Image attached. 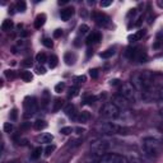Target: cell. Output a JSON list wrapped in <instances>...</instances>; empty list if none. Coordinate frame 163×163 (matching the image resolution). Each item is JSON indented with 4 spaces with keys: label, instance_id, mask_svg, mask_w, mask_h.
Returning a JSON list of instances; mask_svg holds the SVG:
<instances>
[{
    "label": "cell",
    "instance_id": "5",
    "mask_svg": "<svg viewBox=\"0 0 163 163\" xmlns=\"http://www.w3.org/2000/svg\"><path fill=\"white\" fill-rule=\"evenodd\" d=\"M120 96H122L127 101H135L136 89L131 83H129V82L122 83L121 85H120Z\"/></svg>",
    "mask_w": 163,
    "mask_h": 163
},
{
    "label": "cell",
    "instance_id": "31",
    "mask_svg": "<svg viewBox=\"0 0 163 163\" xmlns=\"http://www.w3.org/2000/svg\"><path fill=\"white\" fill-rule=\"evenodd\" d=\"M41 153H42V149H41V148H36L35 150H33V153H32V159H37V158H40Z\"/></svg>",
    "mask_w": 163,
    "mask_h": 163
},
{
    "label": "cell",
    "instance_id": "8",
    "mask_svg": "<svg viewBox=\"0 0 163 163\" xmlns=\"http://www.w3.org/2000/svg\"><path fill=\"white\" fill-rule=\"evenodd\" d=\"M98 163H129L127 158L120 156L116 153H107L101 157Z\"/></svg>",
    "mask_w": 163,
    "mask_h": 163
},
{
    "label": "cell",
    "instance_id": "51",
    "mask_svg": "<svg viewBox=\"0 0 163 163\" xmlns=\"http://www.w3.org/2000/svg\"><path fill=\"white\" fill-rule=\"evenodd\" d=\"M159 115H161V116H163V107H161V108H159Z\"/></svg>",
    "mask_w": 163,
    "mask_h": 163
},
{
    "label": "cell",
    "instance_id": "39",
    "mask_svg": "<svg viewBox=\"0 0 163 163\" xmlns=\"http://www.w3.org/2000/svg\"><path fill=\"white\" fill-rule=\"evenodd\" d=\"M42 44H44L46 47H49V49H50V47H52V45H54V44H52V41H51V38H44Z\"/></svg>",
    "mask_w": 163,
    "mask_h": 163
},
{
    "label": "cell",
    "instance_id": "45",
    "mask_svg": "<svg viewBox=\"0 0 163 163\" xmlns=\"http://www.w3.org/2000/svg\"><path fill=\"white\" fill-rule=\"evenodd\" d=\"M85 79H87V78H85L84 75H80V76H76V78H75V82H76V83H84Z\"/></svg>",
    "mask_w": 163,
    "mask_h": 163
},
{
    "label": "cell",
    "instance_id": "11",
    "mask_svg": "<svg viewBox=\"0 0 163 163\" xmlns=\"http://www.w3.org/2000/svg\"><path fill=\"white\" fill-rule=\"evenodd\" d=\"M147 157H142V156H139L138 153H134V152H131V153H129V157H127V161H129V163H149L147 159H145Z\"/></svg>",
    "mask_w": 163,
    "mask_h": 163
},
{
    "label": "cell",
    "instance_id": "15",
    "mask_svg": "<svg viewBox=\"0 0 163 163\" xmlns=\"http://www.w3.org/2000/svg\"><path fill=\"white\" fill-rule=\"evenodd\" d=\"M98 41H101V35L99 33H97V32H94V33H92V35H89L88 37H87V45H92V44H97Z\"/></svg>",
    "mask_w": 163,
    "mask_h": 163
},
{
    "label": "cell",
    "instance_id": "19",
    "mask_svg": "<svg viewBox=\"0 0 163 163\" xmlns=\"http://www.w3.org/2000/svg\"><path fill=\"white\" fill-rule=\"evenodd\" d=\"M89 118H91V114L88 111H83V112H80V115L76 117V120H78L79 122H87Z\"/></svg>",
    "mask_w": 163,
    "mask_h": 163
},
{
    "label": "cell",
    "instance_id": "25",
    "mask_svg": "<svg viewBox=\"0 0 163 163\" xmlns=\"http://www.w3.org/2000/svg\"><path fill=\"white\" fill-rule=\"evenodd\" d=\"M21 78L24 80V82H31L32 79H33V75H32V73L31 72H22L21 73Z\"/></svg>",
    "mask_w": 163,
    "mask_h": 163
},
{
    "label": "cell",
    "instance_id": "47",
    "mask_svg": "<svg viewBox=\"0 0 163 163\" xmlns=\"http://www.w3.org/2000/svg\"><path fill=\"white\" fill-rule=\"evenodd\" d=\"M36 72H37L38 74H45V73H46V69H45L44 66H38L37 69H36Z\"/></svg>",
    "mask_w": 163,
    "mask_h": 163
},
{
    "label": "cell",
    "instance_id": "28",
    "mask_svg": "<svg viewBox=\"0 0 163 163\" xmlns=\"http://www.w3.org/2000/svg\"><path fill=\"white\" fill-rule=\"evenodd\" d=\"M156 96H157V99L163 101V85H159V87H157Z\"/></svg>",
    "mask_w": 163,
    "mask_h": 163
},
{
    "label": "cell",
    "instance_id": "13",
    "mask_svg": "<svg viewBox=\"0 0 163 163\" xmlns=\"http://www.w3.org/2000/svg\"><path fill=\"white\" fill-rule=\"evenodd\" d=\"M54 140V136L52 134H49V133H44L37 136V142L38 143H42V144H49Z\"/></svg>",
    "mask_w": 163,
    "mask_h": 163
},
{
    "label": "cell",
    "instance_id": "27",
    "mask_svg": "<svg viewBox=\"0 0 163 163\" xmlns=\"http://www.w3.org/2000/svg\"><path fill=\"white\" fill-rule=\"evenodd\" d=\"M46 60H47V56H46V54H44V52H40V54L36 55V61H38L40 64L46 63Z\"/></svg>",
    "mask_w": 163,
    "mask_h": 163
},
{
    "label": "cell",
    "instance_id": "34",
    "mask_svg": "<svg viewBox=\"0 0 163 163\" xmlns=\"http://www.w3.org/2000/svg\"><path fill=\"white\" fill-rule=\"evenodd\" d=\"M55 148H56L55 145H47V148L45 149V156H46V157H49L50 154H51V153H52V152L55 150Z\"/></svg>",
    "mask_w": 163,
    "mask_h": 163
},
{
    "label": "cell",
    "instance_id": "44",
    "mask_svg": "<svg viewBox=\"0 0 163 163\" xmlns=\"http://www.w3.org/2000/svg\"><path fill=\"white\" fill-rule=\"evenodd\" d=\"M89 74H91V76H92L93 79H96L97 76H98V70L97 69H91L89 70Z\"/></svg>",
    "mask_w": 163,
    "mask_h": 163
},
{
    "label": "cell",
    "instance_id": "6",
    "mask_svg": "<svg viewBox=\"0 0 163 163\" xmlns=\"http://www.w3.org/2000/svg\"><path fill=\"white\" fill-rule=\"evenodd\" d=\"M126 56L130 59L131 61H136V63H145L148 59L147 54L140 49H129L126 51Z\"/></svg>",
    "mask_w": 163,
    "mask_h": 163
},
{
    "label": "cell",
    "instance_id": "30",
    "mask_svg": "<svg viewBox=\"0 0 163 163\" xmlns=\"http://www.w3.org/2000/svg\"><path fill=\"white\" fill-rule=\"evenodd\" d=\"M60 133L64 134V135H69V134L73 133V127H70V126H65V127H63L61 130H60Z\"/></svg>",
    "mask_w": 163,
    "mask_h": 163
},
{
    "label": "cell",
    "instance_id": "10",
    "mask_svg": "<svg viewBox=\"0 0 163 163\" xmlns=\"http://www.w3.org/2000/svg\"><path fill=\"white\" fill-rule=\"evenodd\" d=\"M110 148V145L107 142H97V143H94L92 145V149L96 152L97 154H102V153H105L107 149Z\"/></svg>",
    "mask_w": 163,
    "mask_h": 163
},
{
    "label": "cell",
    "instance_id": "29",
    "mask_svg": "<svg viewBox=\"0 0 163 163\" xmlns=\"http://www.w3.org/2000/svg\"><path fill=\"white\" fill-rule=\"evenodd\" d=\"M17 10L21 12V13H23L25 10V3L23 2V0H21V2L17 3Z\"/></svg>",
    "mask_w": 163,
    "mask_h": 163
},
{
    "label": "cell",
    "instance_id": "50",
    "mask_svg": "<svg viewBox=\"0 0 163 163\" xmlns=\"http://www.w3.org/2000/svg\"><path fill=\"white\" fill-rule=\"evenodd\" d=\"M68 3V0H60L59 2V5H64V4H66Z\"/></svg>",
    "mask_w": 163,
    "mask_h": 163
},
{
    "label": "cell",
    "instance_id": "14",
    "mask_svg": "<svg viewBox=\"0 0 163 163\" xmlns=\"http://www.w3.org/2000/svg\"><path fill=\"white\" fill-rule=\"evenodd\" d=\"M73 14H74V8H65V9L60 12V17H61L63 21H69Z\"/></svg>",
    "mask_w": 163,
    "mask_h": 163
},
{
    "label": "cell",
    "instance_id": "52",
    "mask_svg": "<svg viewBox=\"0 0 163 163\" xmlns=\"http://www.w3.org/2000/svg\"><path fill=\"white\" fill-rule=\"evenodd\" d=\"M8 163H15V162H8Z\"/></svg>",
    "mask_w": 163,
    "mask_h": 163
},
{
    "label": "cell",
    "instance_id": "3",
    "mask_svg": "<svg viewBox=\"0 0 163 163\" xmlns=\"http://www.w3.org/2000/svg\"><path fill=\"white\" fill-rule=\"evenodd\" d=\"M98 130L103 134H108V135H114V134H127L129 133V129L115 124V122H106L103 125H101L98 127Z\"/></svg>",
    "mask_w": 163,
    "mask_h": 163
},
{
    "label": "cell",
    "instance_id": "40",
    "mask_svg": "<svg viewBox=\"0 0 163 163\" xmlns=\"http://www.w3.org/2000/svg\"><path fill=\"white\" fill-rule=\"evenodd\" d=\"M12 130H13V125L10 122H5L4 124V131L5 133H10Z\"/></svg>",
    "mask_w": 163,
    "mask_h": 163
},
{
    "label": "cell",
    "instance_id": "42",
    "mask_svg": "<svg viewBox=\"0 0 163 163\" xmlns=\"http://www.w3.org/2000/svg\"><path fill=\"white\" fill-rule=\"evenodd\" d=\"M22 65H23L24 68H31V66H32V60H31V59H25V60H23Z\"/></svg>",
    "mask_w": 163,
    "mask_h": 163
},
{
    "label": "cell",
    "instance_id": "12",
    "mask_svg": "<svg viewBox=\"0 0 163 163\" xmlns=\"http://www.w3.org/2000/svg\"><path fill=\"white\" fill-rule=\"evenodd\" d=\"M114 103L120 108V110H126L129 107V101L126 98H124L122 96H115V102Z\"/></svg>",
    "mask_w": 163,
    "mask_h": 163
},
{
    "label": "cell",
    "instance_id": "43",
    "mask_svg": "<svg viewBox=\"0 0 163 163\" xmlns=\"http://www.w3.org/2000/svg\"><path fill=\"white\" fill-rule=\"evenodd\" d=\"M102 8H106V6H110L111 4H112V0H103V2L99 3Z\"/></svg>",
    "mask_w": 163,
    "mask_h": 163
},
{
    "label": "cell",
    "instance_id": "21",
    "mask_svg": "<svg viewBox=\"0 0 163 163\" xmlns=\"http://www.w3.org/2000/svg\"><path fill=\"white\" fill-rule=\"evenodd\" d=\"M64 60H65V63H66L68 65H72V64H74V61H75V55L72 54V52H66L65 56H64Z\"/></svg>",
    "mask_w": 163,
    "mask_h": 163
},
{
    "label": "cell",
    "instance_id": "32",
    "mask_svg": "<svg viewBox=\"0 0 163 163\" xmlns=\"http://www.w3.org/2000/svg\"><path fill=\"white\" fill-rule=\"evenodd\" d=\"M42 102V107H47V103H49V93H47V91H45V93H44V99L41 101Z\"/></svg>",
    "mask_w": 163,
    "mask_h": 163
},
{
    "label": "cell",
    "instance_id": "7",
    "mask_svg": "<svg viewBox=\"0 0 163 163\" xmlns=\"http://www.w3.org/2000/svg\"><path fill=\"white\" fill-rule=\"evenodd\" d=\"M23 105H24V111H25V114H24L25 117L33 116L37 112V102L35 97H25Z\"/></svg>",
    "mask_w": 163,
    "mask_h": 163
},
{
    "label": "cell",
    "instance_id": "24",
    "mask_svg": "<svg viewBox=\"0 0 163 163\" xmlns=\"http://www.w3.org/2000/svg\"><path fill=\"white\" fill-rule=\"evenodd\" d=\"M57 63H59L57 56H56V55H51L50 59H49V66L51 68V69H54V68H56Z\"/></svg>",
    "mask_w": 163,
    "mask_h": 163
},
{
    "label": "cell",
    "instance_id": "20",
    "mask_svg": "<svg viewBox=\"0 0 163 163\" xmlns=\"http://www.w3.org/2000/svg\"><path fill=\"white\" fill-rule=\"evenodd\" d=\"M13 27H14V23H13L12 21H9V19H5V21L3 22V24H2V29H3L4 32L10 31Z\"/></svg>",
    "mask_w": 163,
    "mask_h": 163
},
{
    "label": "cell",
    "instance_id": "46",
    "mask_svg": "<svg viewBox=\"0 0 163 163\" xmlns=\"http://www.w3.org/2000/svg\"><path fill=\"white\" fill-rule=\"evenodd\" d=\"M61 35H63V31H61V29H55V32H54V37H55V38L61 37Z\"/></svg>",
    "mask_w": 163,
    "mask_h": 163
},
{
    "label": "cell",
    "instance_id": "35",
    "mask_svg": "<svg viewBox=\"0 0 163 163\" xmlns=\"http://www.w3.org/2000/svg\"><path fill=\"white\" fill-rule=\"evenodd\" d=\"M78 92H79L78 87H70V89H69V97H75L76 94H78Z\"/></svg>",
    "mask_w": 163,
    "mask_h": 163
},
{
    "label": "cell",
    "instance_id": "9",
    "mask_svg": "<svg viewBox=\"0 0 163 163\" xmlns=\"http://www.w3.org/2000/svg\"><path fill=\"white\" fill-rule=\"evenodd\" d=\"M93 19L96 21V23H97V24L103 25V27L108 25V23H110V18H108V15H107V14H105V13H102V12H94V13H93Z\"/></svg>",
    "mask_w": 163,
    "mask_h": 163
},
{
    "label": "cell",
    "instance_id": "41",
    "mask_svg": "<svg viewBox=\"0 0 163 163\" xmlns=\"http://www.w3.org/2000/svg\"><path fill=\"white\" fill-rule=\"evenodd\" d=\"M5 76L9 79H13V78H15V73L13 70H5Z\"/></svg>",
    "mask_w": 163,
    "mask_h": 163
},
{
    "label": "cell",
    "instance_id": "18",
    "mask_svg": "<svg viewBox=\"0 0 163 163\" xmlns=\"http://www.w3.org/2000/svg\"><path fill=\"white\" fill-rule=\"evenodd\" d=\"M64 111H65V114H66L68 116H70V117H73V118H76V117H75V107H74V105L68 103V105L65 106Z\"/></svg>",
    "mask_w": 163,
    "mask_h": 163
},
{
    "label": "cell",
    "instance_id": "4",
    "mask_svg": "<svg viewBox=\"0 0 163 163\" xmlns=\"http://www.w3.org/2000/svg\"><path fill=\"white\" fill-rule=\"evenodd\" d=\"M101 115L106 118H116L120 115V108L114 103V102H107L101 108Z\"/></svg>",
    "mask_w": 163,
    "mask_h": 163
},
{
    "label": "cell",
    "instance_id": "23",
    "mask_svg": "<svg viewBox=\"0 0 163 163\" xmlns=\"http://www.w3.org/2000/svg\"><path fill=\"white\" fill-rule=\"evenodd\" d=\"M112 55H115V49H107L106 51H102V52L99 54V56L103 57V59H108Z\"/></svg>",
    "mask_w": 163,
    "mask_h": 163
},
{
    "label": "cell",
    "instance_id": "36",
    "mask_svg": "<svg viewBox=\"0 0 163 163\" xmlns=\"http://www.w3.org/2000/svg\"><path fill=\"white\" fill-rule=\"evenodd\" d=\"M97 98H98V97H96V96H89V97H87V98L84 99V102H85L87 105H92L93 102L97 101Z\"/></svg>",
    "mask_w": 163,
    "mask_h": 163
},
{
    "label": "cell",
    "instance_id": "48",
    "mask_svg": "<svg viewBox=\"0 0 163 163\" xmlns=\"http://www.w3.org/2000/svg\"><path fill=\"white\" fill-rule=\"evenodd\" d=\"M110 84H111V85H118V84H120V80H118V79H112V80L110 82Z\"/></svg>",
    "mask_w": 163,
    "mask_h": 163
},
{
    "label": "cell",
    "instance_id": "49",
    "mask_svg": "<svg viewBox=\"0 0 163 163\" xmlns=\"http://www.w3.org/2000/svg\"><path fill=\"white\" fill-rule=\"evenodd\" d=\"M157 5H158L159 8H163V2H162V0H158V2H157Z\"/></svg>",
    "mask_w": 163,
    "mask_h": 163
},
{
    "label": "cell",
    "instance_id": "33",
    "mask_svg": "<svg viewBox=\"0 0 163 163\" xmlns=\"http://www.w3.org/2000/svg\"><path fill=\"white\" fill-rule=\"evenodd\" d=\"M88 31H89V27L87 24H82L79 27V33H80V35H85V33H88Z\"/></svg>",
    "mask_w": 163,
    "mask_h": 163
},
{
    "label": "cell",
    "instance_id": "17",
    "mask_svg": "<svg viewBox=\"0 0 163 163\" xmlns=\"http://www.w3.org/2000/svg\"><path fill=\"white\" fill-rule=\"evenodd\" d=\"M45 22H46V14H44V13L38 14L36 17V21H35V27L36 28H41L42 25L45 24Z\"/></svg>",
    "mask_w": 163,
    "mask_h": 163
},
{
    "label": "cell",
    "instance_id": "16",
    "mask_svg": "<svg viewBox=\"0 0 163 163\" xmlns=\"http://www.w3.org/2000/svg\"><path fill=\"white\" fill-rule=\"evenodd\" d=\"M144 35H145V32H144L143 29H140V31H138V32L133 33V35H130V36L127 37V40L130 41V42H135V41H139V40H142Z\"/></svg>",
    "mask_w": 163,
    "mask_h": 163
},
{
    "label": "cell",
    "instance_id": "22",
    "mask_svg": "<svg viewBox=\"0 0 163 163\" xmlns=\"http://www.w3.org/2000/svg\"><path fill=\"white\" fill-rule=\"evenodd\" d=\"M63 105H64V101L63 99H55L54 101V105H52V111L54 112H57L59 110H61V107H63Z\"/></svg>",
    "mask_w": 163,
    "mask_h": 163
},
{
    "label": "cell",
    "instance_id": "26",
    "mask_svg": "<svg viewBox=\"0 0 163 163\" xmlns=\"http://www.w3.org/2000/svg\"><path fill=\"white\" fill-rule=\"evenodd\" d=\"M47 126L46 121L45 120H37V121L35 122V129L36 130H42V129H45Z\"/></svg>",
    "mask_w": 163,
    "mask_h": 163
},
{
    "label": "cell",
    "instance_id": "2",
    "mask_svg": "<svg viewBox=\"0 0 163 163\" xmlns=\"http://www.w3.org/2000/svg\"><path fill=\"white\" fill-rule=\"evenodd\" d=\"M159 152H161V143L157 139L145 138L143 140V153L145 157L154 158L158 156Z\"/></svg>",
    "mask_w": 163,
    "mask_h": 163
},
{
    "label": "cell",
    "instance_id": "1",
    "mask_svg": "<svg viewBox=\"0 0 163 163\" xmlns=\"http://www.w3.org/2000/svg\"><path fill=\"white\" fill-rule=\"evenodd\" d=\"M153 83H154V74L149 70L139 72L133 75V85L140 91H145L153 87Z\"/></svg>",
    "mask_w": 163,
    "mask_h": 163
},
{
    "label": "cell",
    "instance_id": "38",
    "mask_svg": "<svg viewBox=\"0 0 163 163\" xmlns=\"http://www.w3.org/2000/svg\"><path fill=\"white\" fill-rule=\"evenodd\" d=\"M9 117H10L12 121H15L17 117H18V111H17L15 108H14V110H12V111H10V114H9Z\"/></svg>",
    "mask_w": 163,
    "mask_h": 163
},
{
    "label": "cell",
    "instance_id": "37",
    "mask_svg": "<svg viewBox=\"0 0 163 163\" xmlns=\"http://www.w3.org/2000/svg\"><path fill=\"white\" fill-rule=\"evenodd\" d=\"M64 88H65V84L64 83H59V84L55 85V92L56 93H61L64 91Z\"/></svg>",
    "mask_w": 163,
    "mask_h": 163
}]
</instances>
